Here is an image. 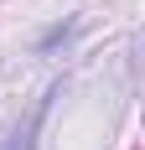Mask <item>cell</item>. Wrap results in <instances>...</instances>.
Segmentation results:
<instances>
[{
    "label": "cell",
    "instance_id": "1",
    "mask_svg": "<svg viewBox=\"0 0 145 150\" xmlns=\"http://www.w3.org/2000/svg\"><path fill=\"white\" fill-rule=\"evenodd\" d=\"M57 93H62V83H52V88H47L42 98H36V109H31L26 119H21V124L11 129V135H5V145H0V150H36V135H42V124H47V109H52V98H57Z\"/></svg>",
    "mask_w": 145,
    "mask_h": 150
},
{
    "label": "cell",
    "instance_id": "2",
    "mask_svg": "<svg viewBox=\"0 0 145 150\" xmlns=\"http://www.w3.org/2000/svg\"><path fill=\"white\" fill-rule=\"evenodd\" d=\"M72 31H78V16H68V21H57V26H47V31H42V42H36V52L47 57L52 47H62V42H68Z\"/></svg>",
    "mask_w": 145,
    "mask_h": 150
}]
</instances>
